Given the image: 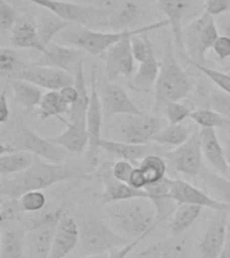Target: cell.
Returning a JSON list of instances; mask_svg holds the SVG:
<instances>
[{
    "instance_id": "6da1fadb",
    "label": "cell",
    "mask_w": 230,
    "mask_h": 258,
    "mask_svg": "<svg viewBox=\"0 0 230 258\" xmlns=\"http://www.w3.org/2000/svg\"><path fill=\"white\" fill-rule=\"evenodd\" d=\"M89 172L88 167H81L76 163H51L35 156L32 165L26 171L2 177L0 194L2 197L19 199L28 191H42L60 181L89 177Z\"/></svg>"
},
{
    "instance_id": "7a4b0ae2",
    "label": "cell",
    "mask_w": 230,
    "mask_h": 258,
    "mask_svg": "<svg viewBox=\"0 0 230 258\" xmlns=\"http://www.w3.org/2000/svg\"><path fill=\"white\" fill-rule=\"evenodd\" d=\"M105 206L110 227L129 241L149 235L161 223L149 198H133Z\"/></svg>"
},
{
    "instance_id": "3957f363",
    "label": "cell",
    "mask_w": 230,
    "mask_h": 258,
    "mask_svg": "<svg viewBox=\"0 0 230 258\" xmlns=\"http://www.w3.org/2000/svg\"><path fill=\"white\" fill-rule=\"evenodd\" d=\"M169 26L167 19L155 22V23L141 26L133 30H124V31H98L90 27L82 26V24H72L64 31L60 32L55 38V42L65 46H72L84 50L90 55L101 56L106 50L119 43L125 38H131L133 35L151 32L157 28H164Z\"/></svg>"
},
{
    "instance_id": "277c9868",
    "label": "cell",
    "mask_w": 230,
    "mask_h": 258,
    "mask_svg": "<svg viewBox=\"0 0 230 258\" xmlns=\"http://www.w3.org/2000/svg\"><path fill=\"white\" fill-rule=\"evenodd\" d=\"M193 81L178 62L171 40L165 42L160 60V73L155 85V113L164 110L165 105L182 101L193 90Z\"/></svg>"
},
{
    "instance_id": "5b68a950",
    "label": "cell",
    "mask_w": 230,
    "mask_h": 258,
    "mask_svg": "<svg viewBox=\"0 0 230 258\" xmlns=\"http://www.w3.org/2000/svg\"><path fill=\"white\" fill-rule=\"evenodd\" d=\"M2 141L11 145L16 151H26L35 156L51 163H65L68 159V151L52 141L39 136L28 126L22 117H12L3 124L2 131Z\"/></svg>"
},
{
    "instance_id": "8992f818",
    "label": "cell",
    "mask_w": 230,
    "mask_h": 258,
    "mask_svg": "<svg viewBox=\"0 0 230 258\" xmlns=\"http://www.w3.org/2000/svg\"><path fill=\"white\" fill-rule=\"evenodd\" d=\"M132 241L121 237L110 227L109 223L90 218L80 226V249L84 255L109 254L124 247Z\"/></svg>"
},
{
    "instance_id": "52a82bcc",
    "label": "cell",
    "mask_w": 230,
    "mask_h": 258,
    "mask_svg": "<svg viewBox=\"0 0 230 258\" xmlns=\"http://www.w3.org/2000/svg\"><path fill=\"white\" fill-rule=\"evenodd\" d=\"M168 121L159 116L136 114L125 116V118H116L109 124L113 140L124 141L131 144H149L159 131L167 126Z\"/></svg>"
},
{
    "instance_id": "ba28073f",
    "label": "cell",
    "mask_w": 230,
    "mask_h": 258,
    "mask_svg": "<svg viewBox=\"0 0 230 258\" xmlns=\"http://www.w3.org/2000/svg\"><path fill=\"white\" fill-rule=\"evenodd\" d=\"M64 214V209L60 207L32 221L31 229L26 234V249L28 258L50 257L56 227Z\"/></svg>"
},
{
    "instance_id": "9c48e42d",
    "label": "cell",
    "mask_w": 230,
    "mask_h": 258,
    "mask_svg": "<svg viewBox=\"0 0 230 258\" xmlns=\"http://www.w3.org/2000/svg\"><path fill=\"white\" fill-rule=\"evenodd\" d=\"M27 2L40 8L48 10L73 24H82L90 28L106 26V20L97 6L73 3L68 0H27Z\"/></svg>"
},
{
    "instance_id": "30bf717a",
    "label": "cell",
    "mask_w": 230,
    "mask_h": 258,
    "mask_svg": "<svg viewBox=\"0 0 230 258\" xmlns=\"http://www.w3.org/2000/svg\"><path fill=\"white\" fill-rule=\"evenodd\" d=\"M90 102H89L88 112H86V126L89 133V148L86 152V165L90 171L97 168L98 164V152L101 149V131H102V121L105 120L102 104H101L100 90L97 85V69L92 68L90 74Z\"/></svg>"
},
{
    "instance_id": "8fae6325",
    "label": "cell",
    "mask_w": 230,
    "mask_h": 258,
    "mask_svg": "<svg viewBox=\"0 0 230 258\" xmlns=\"http://www.w3.org/2000/svg\"><path fill=\"white\" fill-rule=\"evenodd\" d=\"M164 156L177 172L187 176H199L202 169L205 168L199 129L194 128L193 135L185 144L165 152Z\"/></svg>"
},
{
    "instance_id": "7c38bea8",
    "label": "cell",
    "mask_w": 230,
    "mask_h": 258,
    "mask_svg": "<svg viewBox=\"0 0 230 258\" xmlns=\"http://www.w3.org/2000/svg\"><path fill=\"white\" fill-rule=\"evenodd\" d=\"M12 78L28 81L42 89L56 90V92H60L61 89L66 88V86H72L76 82V77L62 69L40 66L34 62L24 63L23 68L20 69ZM8 80H11V78H8Z\"/></svg>"
},
{
    "instance_id": "4fadbf2b",
    "label": "cell",
    "mask_w": 230,
    "mask_h": 258,
    "mask_svg": "<svg viewBox=\"0 0 230 258\" xmlns=\"http://www.w3.org/2000/svg\"><path fill=\"white\" fill-rule=\"evenodd\" d=\"M101 104L104 110L105 120H112L114 116H136L143 114L141 109L132 101L125 92V89L119 84L106 81L98 88Z\"/></svg>"
},
{
    "instance_id": "5bb4252c",
    "label": "cell",
    "mask_w": 230,
    "mask_h": 258,
    "mask_svg": "<svg viewBox=\"0 0 230 258\" xmlns=\"http://www.w3.org/2000/svg\"><path fill=\"white\" fill-rule=\"evenodd\" d=\"M132 38V36H131ZM131 38H125L119 43L106 50L101 55L105 62V74L106 80L114 82L120 77L131 80L135 72V56L132 52Z\"/></svg>"
},
{
    "instance_id": "9a60e30c",
    "label": "cell",
    "mask_w": 230,
    "mask_h": 258,
    "mask_svg": "<svg viewBox=\"0 0 230 258\" xmlns=\"http://www.w3.org/2000/svg\"><path fill=\"white\" fill-rule=\"evenodd\" d=\"M113 163H105L97 171V176L102 183V192L100 194V202L102 205H109L114 202L127 201L133 198H148L145 189H136L128 183L119 180L112 172Z\"/></svg>"
},
{
    "instance_id": "2e32d148",
    "label": "cell",
    "mask_w": 230,
    "mask_h": 258,
    "mask_svg": "<svg viewBox=\"0 0 230 258\" xmlns=\"http://www.w3.org/2000/svg\"><path fill=\"white\" fill-rule=\"evenodd\" d=\"M229 213L230 211H215V215L209 222L199 243L201 258H219L229 234Z\"/></svg>"
},
{
    "instance_id": "e0dca14e",
    "label": "cell",
    "mask_w": 230,
    "mask_h": 258,
    "mask_svg": "<svg viewBox=\"0 0 230 258\" xmlns=\"http://www.w3.org/2000/svg\"><path fill=\"white\" fill-rule=\"evenodd\" d=\"M85 56H86V52L84 50L72 47V46H65L54 40L48 44L46 51L34 63L62 69L74 76L81 64H84Z\"/></svg>"
},
{
    "instance_id": "ac0fdd59",
    "label": "cell",
    "mask_w": 230,
    "mask_h": 258,
    "mask_svg": "<svg viewBox=\"0 0 230 258\" xmlns=\"http://www.w3.org/2000/svg\"><path fill=\"white\" fill-rule=\"evenodd\" d=\"M171 197L177 205H195L214 211H230V205L210 197L205 191L181 179H172Z\"/></svg>"
},
{
    "instance_id": "d6986e66",
    "label": "cell",
    "mask_w": 230,
    "mask_h": 258,
    "mask_svg": "<svg viewBox=\"0 0 230 258\" xmlns=\"http://www.w3.org/2000/svg\"><path fill=\"white\" fill-rule=\"evenodd\" d=\"M131 258H193V245L187 235L171 237L149 245L147 249L132 254Z\"/></svg>"
},
{
    "instance_id": "ffe728a7",
    "label": "cell",
    "mask_w": 230,
    "mask_h": 258,
    "mask_svg": "<svg viewBox=\"0 0 230 258\" xmlns=\"http://www.w3.org/2000/svg\"><path fill=\"white\" fill-rule=\"evenodd\" d=\"M195 0H160L157 2L160 11L167 16L169 27L172 31L174 43L177 46L178 52L181 56L185 54L183 47V20L191 10Z\"/></svg>"
},
{
    "instance_id": "44dd1931",
    "label": "cell",
    "mask_w": 230,
    "mask_h": 258,
    "mask_svg": "<svg viewBox=\"0 0 230 258\" xmlns=\"http://www.w3.org/2000/svg\"><path fill=\"white\" fill-rule=\"evenodd\" d=\"M80 245V226L76 219L65 213L56 227L52 242L51 253L48 258H65Z\"/></svg>"
},
{
    "instance_id": "7402d4cb",
    "label": "cell",
    "mask_w": 230,
    "mask_h": 258,
    "mask_svg": "<svg viewBox=\"0 0 230 258\" xmlns=\"http://www.w3.org/2000/svg\"><path fill=\"white\" fill-rule=\"evenodd\" d=\"M101 149L105 151L109 155L123 159L128 161H137L144 159L151 153H159V155H165V151L163 145H159L156 143H149V144H131V143H124V141H117L113 139H102L101 140Z\"/></svg>"
},
{
    "instance_id": "603a6c76",
    "label": "cell",
    "mask_w": 230,
    "mask_h": 258,
    "mask_svg": "<svg viewBox=\"0 0 230 258\" xmlns=\"http://www.w3.org/2000/svg\"><path fill=\"white\" fill-rule=\"evenodd\" d=\"M199 136H201L202 152L206 160L211 165V168L223 176L230 177V167L226 159L225 148L218 140L215 129L199 128Z\"/></svg>"
},
{
    "instance_id": "cb8c5ba5",
    "label": "cell",
    "mask_w": 230,
    "mask_h": 258,
    "mask_svg": "<svg viewBox=\"0 0 230 258\" xmlns=\"http://www.w3.org/2000/svg\"><path fill=\"white\" fill-rule=\"evenodd\" d=\"M54 144L66 149L69 153L81 155L89 148V133L86 126V118L72 121L66 125L64 132L56 136L48 137Z\"/></svg>"
},
{
    "instance_id": "d4e9b609",
    "label": "cell",
    "mask_w": 230,
    "mask_h": 258,
    "mask_svg": "<svg viewBox=\"0 0 230 258\" xmlns=\"http://www.w3.org/2000/svg\"><path fill=\"white\" fill-rule=\"evenodd\" d=\"M10 42L15 47L32 48L35 51H39L40 54L46 51V47L42 43L39 34H38L36 19H34V16L31 15L20 16L15 27L12 28Z\"/></svg>"
},
{
    "instance_id": "484cf974",
    "label": "cell",
    "mask_w": 230,
    "mask_h": 258,
    "mask_svg": "<svg viewBox=\"0 0 230 258\" xmlns=\"http://www.w3.org/2000/svg\"><path fill=\"white\" fill-rule=\"evenodd\" d=\"M205 20L206 12L203 11L201 15L194 18L183 27V47H185L183 55L189 56L190 59L201 64H207L206 63V52L202 47L201 38Z\"/></svg>"
},
{
    "instance_id": "4316f807",
    "label": "cell",
    "mask_w": 230,
    "mask_h": 258,
    "mask_svg": "<svg viewBox=\"0 0 230 258\" xmlns=\"http://www.w3.org/2000/svg\"><path fill=\"white\" fill-rule=\"evenodd\" d=\"M171 184L172 179L165 176L156 183H149L144 188L156 209L157 219L160 222L165 221L169 215H172L178 206L171 197Z\"/></svg>"
},
{
    "instance_id": "83f0119b",
    "label": "cell",
    "mask_w": 230,
    "mask_h": 258,
    "mask_svg": "<svg viewBox=\"0 0 230 258\" xmlns=\"http://www.w3.org/2000/svg\"><path fill=\"white\" fill-rule=\"evenodd\" d=\"M159 73H160V60H157L155 50H153L148 58L144 62H141L139 70L128 81L129 86L135 92H151L152 89H155Z\"/></svg>"
},
{
    "instance_id": "f1b7e54d",
    "label": "cell",
    "mask_w": 230,
    "mask_h": 258,
    "mask_svg": "<svg viewBox=\"0 0 230 258\" xmlns=\"http://www.w3.org/2000/svg\"><path fill=\"white\" fill-rule=\"evenodd\" d=\"M140 4L136 0H125L116 11L108 18L106 27L112 31H124V30H133V26H136L139 19H141Z\"/></svg>"
},
{
    "instance_id": "f546056e",
    "label": "cell",
    "mask_w": 230,
    "mask_h": 258,
    "mask_svg": "<svg viewBox=\"0 0 230 258\" xmlns=\"http://www.w3.org/2000/svg\"><path fill=\"white\" fill-rule=\"evenodd\" d=\"M69 112H70V105L62 98L61 93L56 90H48L47 93H44L39 106H38L39 121H46L54 117L56 120H60L62 124L68 125L69 120L64 118V114L68 116Z\"/></svg>"
},
{
    "instance_id": "4dcf8cb0",
    "label": "cell",
    "mask_w": 230,
    "mask_h": 258,
    "mask_svg": "<svg viewBox=\"0 0 230 258\" xmlns=\"http://www.w3.org/2000/svg\"><path fill=\"white\" fill-rule=\"evenodd\" d=\"M7 82L14 92L16 102L20 106H23L27 112H31L39 106L42 97L44 94V93H42V88L28 82V81L16 80V78L7 80Z\"/></svg>"
},
{
    "instance_id": "1f68e13d",
    "label": "cell",
    "mask_w": 230,
    "mask_h": 258,
    "mask_svg": "<svg viewBox=\"0 0 230 258\" xmlns=\"http://www.w3.org/2000/svg\"><path fill=\"white\" fill-rule=\"evenodd\" d=\"M73 23L64 20L55 14H52L48 10H44L40 12L38 18H36V27H38V34L42 40L44 47H47L48 44L54 42L56 35L62 32L65 28H68L69 26H72Z\"/></svg>"
},
{
    "instance_id": "d6a6232c",
    "label": "cell",
    "mask_w": 230,
    "mask_h": 258,
    "mask_svg": "<svg viewBox=\"0 0 230 258\" xmlns=\"http://www.w3.org/2000/svg\"><path fill=\"white\" fill-rule=\"evenodd\" d=\"M203 207L195 205H178L168 225L169 235H183L195 223Z\"/></svg>"
},
{
    "instance_id": "836d02e7",
    "label": "cell",
    "mask_w": 230,
    "mask_h": 258,
    "mask_svg": "<svg viewBox=\"0 0 230 258\" xmlns=\"http://www.w3.org/2000/svg\"><path fill=\"white\" fill-rule=\"evenodd\" d=\"M193 132L194 128L190 125L168 124L153 136L152 143H156L163 147L177 148L179 145L185 144L193 135Z\"/></svg>"
},
{
    "instance_id": "e575fe53",
    "label": "cell",
    "mask_w": 230,
    "mask_h": 258,
    "mask_svg": "<svg viewBox=\"0 0 230 258\" xmlns=\"http://www.w3.org/2000/svg\"><path fill=\"white\" fill-rule=\"evenodd\" d=\"M76 77V82H74V86L78 90V98L74 104L70 106V112L68 114L69 122L77 120H82V118H86V112H88L89 102H90V93L88 92L86 89V81H85L84 76V64H81L78 70L74 74Z\"/></svg>"
},
{
    "instance_id": "d590c367",
    "label": "cell",
    "mask_w": 230,
    "mask_h": 258,
    "mask_svg": "<svg viewBox=\"0 0 230 258\" xmlns=\"http://www.w3.org/2000/svg\"><path fill=\"white\" fill-rule=\"evenodd\" d=\"M34 160H35V155L26 151H16L7 155H0V175L4 177L23 172L28 167H31Z\"/></svg>"
},
{
    "instance_id": "8d00e7d4",
    "label": "cell",
    "mask_w": 230,
    "mask_h": 258,
    "mask_svg": "<svg viewBox=\"0 0 230 258\" xmlns=\"http://www.w3.org/2000/svg\"><path fill=\"white\" fill-rule=\"evenodd\" d=\"M23 230L19 227H6L2 233L0 258H22L23 255Z\"/></svg>"
},
{
    "instance_id": "74e56055",
    "label": "cell",
    "mask_w": 230,
    "mask_h": 258,
    "mask_svg": "<svg viewBox=\"0 0 230 258\" xmlns=\"http://www.w3.org/2000/svg\"><path fill=\"white\" fill-rule=\"evenodd\" d=\"M199 177L218 201L230 205V179L209 168L202 169Z\"/></svg>"
},
{
    "instance_id": "f35d334b",
    "label": "cell",
    "mask_w": 230,
    "mask_h": 258,
    "mask_svg": "<svg viewBox=\"0 0 230 258\" xmlns=\"http://www.w3.org/2000/svg\"><path fill=\"white\" fill-rule=\"evenodd\" d=\"M190 118L201 128L230 129V118L222 116L221 113L215 112L211 108L195 109Z\"/></svg>"
},
{
    "instance_id": "ab89813d",
    "label": "cell",
    "mask_w": 230,
    "mask_h": 258,
    "mask_svg": "<svg viewBox=\"0 0 230 258\" xmlns=\"http://www.w3.org/2000/svg\"><path fill=\"white\" fill-rule=\"evenodd\" d=\"M139 167L144 173L145 179L149 183H156V181L164 179L167 173V163L165 159L159 153H151L144 159L139 161Z\"/></svg>"
},
{
    "instance_id": "60d3db41",
    "label": "cell",
    "mask_w": 230,
    "mask_h": 258,
    "mask_svg": "<svg viewBox=\"0 0 230 258\" xmlns=\"http://www.w3.org/2000/svg\"><path fill=\"white\" fill-rule=\"evenodd\" d=\"M183 59L187 62L189 64H191L194 69H197L198 72H201L203 76L213 82L215 86H218L219 89H222L223 92L229 93L230 94V74L229 73L223 72V70H217V69L209 68L207 64H201L194 62L189 58V56L183 55L182 56Z\"/></svg>"
},
{
    "instance_id": "b9f144b4",
    "label": "cell",
    "mask_w": 230,
    "mask_h": 258,
    "mask_svg": "<svg viewBox=\"0 0 230 258\" xmlns=\"http://www.w3.org/2000/svg\"><path fill=\"white\" fill-rule=\"evenodd\" d=\"M24 63L26 62L20 59L16 50L10 47L0 48V74L3 78L6 80L12 78L20 69L23 68Z\"/></svg>"
},
{
    "instance_id": "7bdbcfd3",
    "label": "cell",
    "mask_w": 230,
    "mask_h": 258,
    "mask_svg": "<svg viewBox=\"0 0 230 258\" xmlns=\"http://www.w3.org/2000/svg\"><path fill=\"white\" fill-rule=\"evenodd\" d=\"M195 109L191 105L183 104L181 101H175V102H169L165 105L164 108V116L165 120L168 121V124H182L186 118L191 117V113Z\"/></svg>"
},
{
    "instance_id": "ee69618b",
    "label": "cell",
    "mask_w": 230,
    "mask_h": 258,
    "mask_svg": "<svg viewBox=\"0 0 230 258\" xmlns=\"http://www.w3.org/2000/svg\"><path fill=\"white\" fill-rule=\"evenodd\" d=\"M23 213H38L46 206V195L42 191H28L18 199Z\"/></svg>"
},
{
    "instance_id": "f6af8a7d",
    "label": "cell",
    "mask_w": 230,
    "mask_h": 258,
    "mask_svg": "<svg viewBox=\"0 0 230 258\" xmlns=\"http://www.w3.org/2000/svg\"><path fill=\"white\" fill-rule=\"evenodd\" d=\"M210 108L215 112L221 113L222 116L230 118V94L223 92L222 89H213L209 94Z\"/></svg>"
},
{
    "instance_id": "bcb514c9",
    "label": "cell",
    "mask_w": 230,
    "mask_h": 258,
    "mask_svg": "<svg viewBox=\"0 0 230 258\" xmlns=\"http://www.w3.org/2000/svg\"><path fill=\"white\" fill-rule=\"evenodd\" d=\"M131 43H132V52L135 56V60L141 63L144 62L151 52L153 51L152 43L149 42L147 32L144 34H139V35H133L131 38Z\"/></svg>"
},
{
    "instance_id": "7dc6e473",
    "label": "cell",
    "mask_w": 230,
    "mask_h": 258,
    "mask_svg": "<svg viewBox=\"0 0 230 258\" xmlns=\"http://www.w3.org/2000/svg\"><path fill=\"white\" fill-rule=\"evenodd\" d=\"M19 18L20 15L18 11L7 0H0V31L3 34L12 31V28L15 27Z\"/></svg>"
},
{
    "instance_id": "c3c4849f",
    "label": "cell",
    "mask_w": 230,
    "mask_h": 258,
    "mask_svg": "<svg viewBox=\"0 0 230 258\" xmlns=\"http://www.w3.org/2000/svg\"><path fill=\"white\" fill-rule=\"evenodd\" d=\"M23 213L20 209L19 201L14 198L2 197V209H0V221L2 225H6L7 222H14Z\"/></svg>"
},
{
    "instance_id": "681fc988",
    "label": "cell",
    "mask_w": 230,
    "mask_h": 258,
    "mask_svg": "<svg viewBox=\"0 0 230 258\" xmlns=\"http://www.w3.org/2000/svg\"><path fill=\"white\" fill-rule=\"evenodd\" d=\"M133 169L135 167L132 165V161L123 160V159H119L112 164V172L114 177L124 183H128Z\"/></svg>"
},
{
    "instance_id": "f907efd6",
    "label": "cell",
    "mask_w": 230,
    "mask_h": 258,
    "mask_svg": "<svg viewBox=\"0 0 230 258\" xmlns=\"http://www.w3.org/2000/svg\"><path fill=\"white\" fill-rule=\"evenodd\" d=\"M203 11L213 16L230 12V0H203Z\"/></svg>"
},
{
    "instance_id": "816d5d0a",
    "label": "cell",
    "mask_w": 230,
    "mask_h": 258,
    "mask_svg": "<svg viewBox=\"0 0 230 258\" xmlns=\"http://www.w3.org/2000/svg\"><path fill=\"white\" fill-rule=\"evenodd\" d=\"M213 51L219 60L230 59V38L223 35H219L215 43L213 46Z\"/></svg>"
},
{
    "instance_id": "f5cc1de1",
    "label": "cell",
    "mask_w": 230,
    "mask_h": 258,
    "mask_svg": "<svg viewBox=\"0 0 230 258\" xmlns=\"http://www.w3.org/2000/svg\"><path fill=\"white\" fill-rule=\"evenodd\" d=\"M124 2L125 0H98L96 6L100 8V11L102 12L105 20L108 22L109 16L112 15L113 12L116 11L117 8L120 7ZM105 27H106V26H105Z\"/></svg>"
},
{
    "instance_id": "db71d44e",
    "label": "cell",
    "mask_w": 230,
    "mask_h": 258,
    "mask_svg": "<svg viewBox=\"0 0 230 258\" xmlns=\"http://www.w3.org/2000/svg\"><path fill=\"white\" fill-rule=\"evenodd\" d=\"M147 237H148V235H143V237H139L136 238V239H133L131 243H128V245L124 246V247H121V249L114 250V251H112V253H109L108 258H128V255L132 253L133 249H135V247H136V246Z\"/></svg>"
},
{
    "instance_id": "11a10c76",
    "label": "cell",
    "mask_w": 230,
    "mask_h": 258,
    "mask_svg": "<svg viewBox=\"0 0 230 258\" xmlns=\"http://www.w3.org/2000/svg\"><path fill=\"white\" fill-rule=\"evenodd\" d=\"M128 184L136 189H144L147 187L148 181L145 179L144 173L140 169V167H136V168L133 169L132 173H131V177H129Z\"/></svg>"
},
{
    "instance_id": "9f6ffc18",
    "label": "cell",
    "mask_w": 230,
    "mask_h": 258,
    "mask_svg": "<svg viewBox=\"0 0 230 258\" xmlns=\"http://www.w3.org/2000/svg\"><path fill=\"white\" fill-rule=\"evenodd\" d=\"M11 116L12 113L10 105H8L7 94H6V92H2V94H0V124H6L11 118Z\"/></svg>"
},
{
    "instance_id": "6f0895ef",
    "label": "cell",
    "mask_w": 230,
    "mask_h": 258,
    "mask_svg": "<svg viewBox=\"0 0 230 258\" xmlns=\"http://www.w3.org/2000/svg\"><path fill=\"white\" fill-rule=\"evenodd\" d=\"M60 93H61V96H62V98H64V100L66 101L70 106H72V105L77 101V98H78V90H77V88L74 86V85L61 89Z\"/></svg>"
},
{
    "instance_id": "680465c9",
    "label": "cell",
    "mask_w": 230,
    "mask_h": 258,
    "mask_svg": "<svg viewBox=\"0 0 230 258\" xmlns=\"http://www.w3.org/2000/svg\"><path fill=\"white\" fill-rule=\"evenodd\" d=\"M217 26L222 35L230 38V16H226V14L218 16Z\"/></svg>"
},
{
    "instance_id": "91938a15",
    "label": "cell",
    "mask_w": 230,
    "mask_h": 258,
    "mask_svg": "<svg viewBox=\"0 0 230 258\" xmlns=\"http://www.w3.org/2000/svg\"><path fill=\"white\" fill-rule=\"evenodd\" d=\"M219 258H230V231L227 234V238H226V243H225V247L222 250L221 255Z\"/></svg>"
},
{
    "instance_id": "94428289",
    "label": "cell",
    "mask_w": 230,
    "mask_h": 258,
    "mask_svg": "<svg viewBox=\"0 0 230 258\" xmlns=\"http://www.w3.org/2000/svg\"><path fill=\"white\" fill-rule=\"evenodd\" d=\"M225 152H226V159H227V163H229V167H230V141H227V144H226Z\"/></svg>"
},
{
    "instance_id": "6125c7cd",
    "label": "cell",
    "mask_w": 230,
    "mask_h": 258,
    "mask_svg": "<svg viewBox=\"0 0 230 258\" xmlns=\"http://www.w3.org/2000/svg\"><path fill=\"white\" fill-rule=\"evenodd\" d=\"M222 70H223V72H226V73H229V74H230V59L226 60V63L223 64Z\"/></svg>"
},
{
    "instance_id": "be15d7a7",
    "label": "cell",
    "mask_w": 230,
    "mask_h": 258,
    "mask_svg": "<svg viewBox=\"0 0 230 258\" xmlns=\"http://www.w3.org/2000/svg\"><path fill=\"white\" fill-rule=\"evenodd\" d=\"M109 254H96V255H88L85 258H108Z\"/></svg>"
},
{
    "instance_id": "e7e4bbea",
    "label": "cell",
    "mask_w": 230,
    "mask_h": 258,
    "mask_svg": "<svg viewBox=\"0 0 230 258\" xmlns=\"http://www.w3.org/2000/svg\"><path fill=\"white\" fill-rule=\"evenodd\" d=\"M229 231H230V225H229Z\"/></svg>"
},
{
    "instance_id": "03108f58",
    "label": "cell",
    "mask_w": 230,
    "mask_h": 258,
    "mask_svg": "<svg viewBox=\"0 0 230 258\" xmlns=\"http://www.w3.org/2000/svg\"><path fill=\"white\" fill-rule=\"evenodd\" d=\"M157 2H160V0H157Z\"/></svg>"
}]
</instances>
